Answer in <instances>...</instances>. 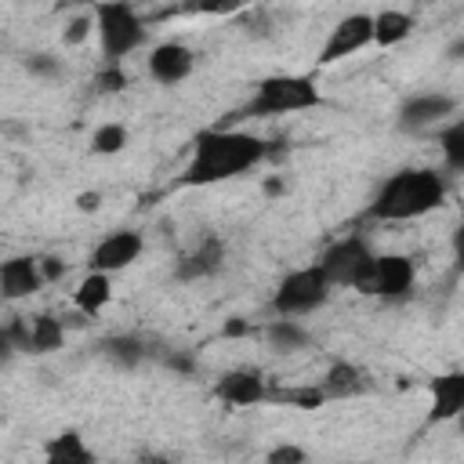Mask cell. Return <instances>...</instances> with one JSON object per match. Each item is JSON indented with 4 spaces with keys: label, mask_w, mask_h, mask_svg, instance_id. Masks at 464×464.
I'll use <instances>...</instances> for the list:
<instances>
[{
    "label": "cell",
    "mask_w": 464,
    "mask_h": 464,
    "mask_svg": "<svg viewBox=\"0 0 464 464\" xmlns=\"http://www.w3.org/2000/svg\"><path fill=\"white\" fill-rule=\"evenodd\" d=\"M373 243L362 236V232H348V236H341V239H334L315 261H319V268L330 276V283L334 286H355L359 279H362V272L370 268V261H373Z\"/></svg>",
    "instance_id": "cell-8"
},
{
    "label": "cell",
    "mask_w": 464,
    "mask_h": 464,
    "mask_svg": "<svg viewBox=\"0 0 464 464\" xmlns=\"http://www.w3.org/2000/svg\"><path fill=\"white\" fill-rule=\"evenodd\" d=\"M442 58H446V62H453V65H460V62H464V33H460V36H453V40L442 47Z\"/></svg>",
    "instance_id": "cell-31"
},
{
    "label": "cell",
    "mask_w": 464,
    "mask_h": 464,
    "mask_svg": "<svg viewBox=\"0 0 464 464\" xmlns=\"http://www.w3.org/2000/svg\"><path fill=\"white\" fill-rule=\"evenodd\" d=\"M228 261V246L221 236L207 232L196 239L192 250H185L178 261H174V283H203V279H214Z\"/></svg>",
    "instance_id": "cell-13"
},
{
    "label": "cell",
    "mask_w": 464,
    "mask_h": 464,
    "mask_svg": "<svg viewBox=\"0 0 464 464\" xmlns=\"http://www.w3.org/2000/svg\"><path fill=\"white\" fill-rule=\"evenodd\" d=\"M370 44H373V14L370 11H352V14L337 18L334 29L326 33V40L319 47V65L344 62V58L366 51Z\"/></svg>",
    "instance_id": "cell-10"
},
{
    "label": "cell",
    "mask_w": 464,
    "mask_h": 464,
    "mask_svg": "<svg viewBox=\"0 0 464 464\" xmlns=\"http://www.w3.org/2000/svg\"><path fill=\"white\" fill-rule=\"evenodd\" d=\"M98 348L116 370H134L145 359H152V348H149V341L141 334H116V337H105Z\"/></svg>",
    "instance_id": "cell-19"
},
{
    "label": "cell",
    "mask_w": 464,
    "mask_h": 464,
    "mask_svg": "<svg viewBox=\"0 0 464 464\" xmlns=\"http://www.w3.org/2000/svg\"><path fill=\"white\" fill-rule=\"evenodd\" d=\"M69 337V323L51 315V312H36V315H11L0 330V344H4V359H11L14 352L22 355H51L58 348H65Z\"/></svg>",
    "instance_id": "cell-6"
},
{
    "label": "cell",
    "mask_w": 464,
    "mask_h": 464,
    "mask_svg": "<svg viewBox=\"0 0 464 464\" xmlns=\"http://www.w3.org/2000/svg\"><path fill=\"white\" fill-rule=\"evenodd\" d=\"M47 286L44 279V268H40V257L33 254H14L0 265V294L4 301H25L33 294H40Z\"/></svg>",
    "instance_id": "cell-15"
},
{
    "label": "cell",
    "mask_w": 464,
    "mask_h": 464,
    "mask_svg": "<svg viewBox=\"0 0 464 464\" xmlns=\"http://www.w3.org/2000/svg\"><path fill=\"white\" fill-rule=\"evenodd\" d=\"M417 29V18L410 11H399V7H381L373 14V44L377 47H399L413 36Z\"/></svg>",
    "instance_id": "cell-20"
},
{
    "label": "cell",
    "mask_w": 464,
    "mask_h": 464,
    "mask_svg": "<svg viewBox=\"0 0 464 464\" xmlns=\"http://www.w3.org/2000/svg\"><path fill=\"white\" fill-rule=\"evenodd\" d=\"M109 301H112V276L87 268V276H83V279L76 283V290H72L76 312H80V315H98Z\"/></svg>",
    "instance_id": "cell-21"
},
{
    "label": "cell",
    "mask_w": 464,
    "mask_h": 464,
    "mask_svg": "<svg viewBox=\"0 0 464 464\" xmlns=\"http://www.w3.org/2000/svg\"><path fill=\"white\" fill-rule=\"evenodd\" d=\"M44 457L51 464H91L94 460V450L83 442L80 431H62V435H51L44 442Z\"/></svg>",
    "instance_id": "cell-22"
},
{
    "label": "cell",
    "mask_w": 464,
    "mask_h": 464,
    "mask_svg": "<svg viewBox=\"0 0 464 464\" xmlns=\"http://www.w3.org/2000/svg\"><path fill=\"white\" fill-rule=\"evenodd\" d=\"M127 141H130V130L120 120H105L91 130V152L94 156H116L127 149Z\"/></svg>",
    "instance_id": "cell-24"
},
{
    "label": "cell",
    "mask_w": 464,
    "mask_h": 464,
    "mask_svg": "<svg viewBox=\"0 0 464 464\" xmlns=\"http://www.w3.org/2000/svg\"><path fill=\"white\" fill-rule=\"evenodd\" d=\"M334 297V283L330 276L319 268V261L290 268L276 290H272V315H290V319H304L312 312H319L326 301Z\"/></svg>",
    "instance_id": "cell-5"
},
{
    "label": "cell",
    "mask_w": 464,
    "mask_h": 464,
    "mask_svg": "<svg viewBox=\"0 0 464 464\" xmlns=\"http://www.w3.org/2000/svg\"><path fill=\"white\" fill-rule=\"evenodd\" d=\"M265 334V344L276 352V355H294V352H304L312 344V334L301 319H290V315H276L261 326Z\"/></svg>",
    "instance_id": "cell-18"
},
{
    "label": "cell",
    "mask_w": 464,
    "mask_h": 464,
    "mask_svg": "<svg viewBox=\"0 0 464 464\" xmlns=\"http://www.w3.org/2000/svg\"><path fill=\"white\" fill-rule=\"evenodd\" d=\"M91 11H94V25H98L94 36H98L105 62H123L127 54L145 47L149 29L130 0H98Z\"/></svg>",
    "instance_id": "cell-4"
},
{
    "label": "cell",
    "mask_w": 464,
    "mask_h": 464,
    "mask_svg": "<svg viewBox=\"0 0 464 464\" xmlns=\"http://www.w3.org/2000/svg\"><path fill=\"white\" fill-rule=\"evenodd\" d=\"M214 399L225 402V406H261V402H272V384L261 377V370H225L214 384Z\"/></svg>",
    "instance_id": "cell-14"
},
{
    "label": "cell",
    "mask_w": 464,
    "mask_h": 464,
    "mask_svg": "<svg viewBox=\"0 0 464 464\" xmlns=\"http://www.w3.org/2000/svg\"><path fill=\"white\" fill-rule=\"evenodd\" d=\"M319 388H323L326 402H330V399H359V395L370 392V377H366L362 366H355V362H348V359H334V362L326 366Z\"/></svg>",
    "instance_id": "cell-17"
},
{
    "label": "cell",
    "mask_w": 464,
    "mask_h": 464,
    "mask_svg": "<svg viewBox=\"0 0 464 464\" xmlns=\"http://www.w3.org/2000/svg\"><path fill=\"white\" fill-rule=\"evenodd\" d=\"M450 254H453V268L464 272V221L450 232Z\"/></svg>",
    "instance_id": "cell-29"
},
{
    "label": "cell",
    "mask_w": 464,
    "mask_h": 464,
    "mask_svg": "<svg viewBox=\"0 0 464 464\" xmlns=\"http://www.w3.org/2000/svg\"><path fill=\"white\" fill-rule=\"evenodd\" d=\"M102 207V196L98 192H80L76 196V210H98Z\"/></svg>",
    "instance_id": "cell-32"
},
{
    "label": "cell",
    "mask_w": 464,
    "mask_h": 464,
    "mask_svg": "<svg viewBox=\"0 0 464 464\" xmlns=\"http://www.w3.org/2000/svg\"><path fill=\"white\" fill-rule=\"evenodd\" d=\"M25 72L36 80H58L62 76V58L51 51H29L25 54Z\"/></svg>",
    "instance_id": "cell-25"
},
{
    "label": "cell",
    "mask_w": 464,
    "mask_h": 464,
    "mask_svg": "<svg viewBox=\"0 0 464 464\" xmlns=\"http://www.w3.org/2000/svg\"><path fill=\"white\" fill-rule=\"evenodd\" d=\"M145 69L160 87H178L196 72V51L181 40H160L149 47Z\"/></svg>",
    "instance_id": "cell-12"
},
{
    "label": "cell",
    "mask_w": 464,
    "mask_h": 464,
    "mask_svg": "<svg viewBox=\"0 0 464 464\" xmlns=\"http://www.w3.org/2000/svg\"><path fill=\"white\" fill-rule=\"evenodd\" d=\"M323 105V91L312 76L304 72H272L261 76L246 98V105L239 109L243 120H265V116H294V112H308Z\"/></svg>",
    "instance_id": "cell-3"
},
{
    "label": "cell",
    "mask_w": 464,
    "mask_h": 464,
    "mask_svg": "<svg viewBox=\"0 0 464 464\" xmlns=\"http://www.w3.org/2000/svg\"><path fill=\"white\" fill-rule=\"evenodd\" d=\"M431 392V410H428V420L442 424V420H457L464 413V366L460 370H450L442 377H435L428 384Z\"/></svg>",
    "instance_id": "cell-16"
},
{
    "label": "cell",
    "mask_w": 464,
    "mask_h": 464,
    "mask_svg": "<svg viewBox=\"0 0 464 464\" xmlns=\"http://www.w3.org/2000/svg\"><path fill=\"white\" fill-rule=\"evenodd\" d=\"M268 152H272V145L254 130L207 127L192 138V156L181 170V185L203 188V185H221V181L243 178L254 167H261L268 160Z\"/></svg>",
    "instance_id": "cell-1"
},
{
    "label": "cell",
    "mask_w": 464,
    "mask_h": 464,
    "mask_svg": "<svg viewBox=\"0 0 464 464\" xmlns=\"http://www.w3.org/2000/svg\"><path fill=\"white\" fill-rule=\"evenodd\" d=\"M98 25H94V11H80V14H72L69 22H65V33H62V40L69 44V47H80L91 33H94Z\"/></svg>",
    "instance_id": "cell-26"
},
{
    "label": "cell",
    "mask_w": 464,
    "mask_h": 464,
    "mask_svg": "<svg viewBox=\"0 0 464 464\" xmlns=\"http://www.w3.org/2000/svg\"><path fill=\"white\" fill-rule=\"evenodd\" d=\"M450 196V178L435 167H399L370 196L366 218L373 221H417L435 214Z\"/></svg>",
    "instance_id": "cell-2"
},
{
    "label": "cell",
    "mask_w": 464,
    "mask_h": 464,
    "mask_svg": "<svg viewBox=\"0 0 464 464\" xmlns=\"http://www.w3.org/2000/svg\"><path fill=\"white\" fill-rule=\"evenodd\" d=\"M141 250H145V236H141L138 228H116V232H105V236L91 246L87 268L116 276V272H127V268L141 257Z\"/></svg>",
    "instance_id": "cell-11"
},
{
    "label": "cell",
    "mask_w": 464,
    "mask_h": 464,
    "mask_svg": "<svg viewBox=\"0 0 464 464\" xmlns=\"http://www.w3.org/2000/svg\"><path fill=\"white\" fill-rule=\"evenodd\" d=\"M352 290L377 301H410L417 294V261L406 254H373L370 268Z\"/></svg>",
    "instance_id": "cell-7"
},
{
    "label": "cell",
    "mask_w": 464,
    "mask_h": 464,
    "mask_svg": "<svg viewBox=\"0 0 464 464\" xmlns=\"http://www.w3.org/2000/svg\"><path fill=\"white\" fill-rule=\"evenodd\" d=\"M439 152L450 174H464V116L439 127Z\"/></svg>",
    "instance_id": "cell-23"
},
{
    "label": "cell",
    "mask_w": 464,
    "mask_h": 464,
    "mask_svg": "<svg viewBox=\"0 0 464 464\" xmlns=\"http://www.w3.org/2000/svg\"><path fill=\"white\" fill-rule=\"evenodd\" d=\"M457 112V98L450 91H413L395 109V130L399 134H428Z\"/></svg>",
    "instance_id": "cell-9"
},
{
    "label": "cell",
    "mask_w": 464,
    "mask_h": 464,
    "mask_svg": "<svg viewBox=\"0 0 464 464\" xmlns=\"http://www.w3.org/2000/svg\"><path fill=\"white\" fill-rule=\"evenodd\" d=\"M308 453L301 450V446H294V442H279V446H272L268 453H265V460L268 464H301Z\"/></svg>",
    "instance_id": "cell-28"
},
{
    "label": "cell",
    "mask_w": 464,
    "mask_h": 464,
    "mask_svg": "<svg viewBox=\"0 0 464 464\" xmlns=\"http://www.w3.org/2000/svg\"><path fill=\"white\" fill-rule=\"evenodd\" d=\"M40 268H44V279H47V283H58L69 265H65L62 257H40Z\"/></svg>",
    "instance_id": "cell-30"
},
{
    "label": "cell",
    "mask_w": 464,
    "mask_h": 464,
    "mask_svg": "<svg viewBox=\"0 0 464 464\" xmlns=\"http://www.w3.org/2000/svg\"><path fill=\"white\" fill-rule=\"evenodd\" d=\"M94 87H98L102 94H120V91L127 87V72L120 69V62H105V69L98 72Z\"/></svg>",
    "instance_id": "cell-27"
}]
</instances>
